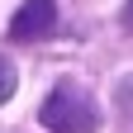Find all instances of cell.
Returning a JSON list of instances; mask_svg holds the SVG:
<instances>
[{"label":"cell","instance_id":"cell-1","mask_svg":"<svg viewBox=\"0 0 133 133\" xmlns=\"http://www.w3.org/2000/svg\"><path fill=\"white\" fill-rule=\"evenodd\" d=\"M38 124L48 133H95L100 128V105L86 90H76V86H57L52 95L43 100Z\"/></svg>","mask_w":133,"mask_h":133},{"label":"cell","instance_id":"cell-2","mask_svg":"<svg viewBox=\"0 0 133 133\" xmlns=\"http://www.w3.org/2000/svg\"><path fill=\"white\" fill-rule=\"evenodd\" d=\"M57 29V0H24L10 19V38L14 43H38Z\"/></svg>","mask_w":133,"mask_h":133},{"label":"cell","instance_id":"cell-3","mask_svg":"<svg viewBox=\"0 0 133 133\" xmlns=\"http://www.w3.org/2000/svg\"><path fill=\"white\" fill-rule=\"evenodd\" d=\"M14 86H19V76H14V62H10V57H0V105L14 95Z\"/></svg>","mask_w":133,"mask_h":133},{"label":"cell","instance_id":"cell-4","mask_svg":"<svg viewBox=\"0 0 133 133\" xmlns=\"http://www.w3.org/2000/svg\"><path fill=\"white\" fill-rule=\"evenodd\" d=\"M119 109H124V114H133V76L119 86Z\"/></svg>","mask_w":133,"mask_h":133},{"label":"cell","instance_id":"cell-5","mask_svg":"<svg viewBox=\"0 0 133 133\" xmlns=\"http://www.w3.org/2000/svg\"><path fill=\"white\" fill-rule=\"evenodd\" d=\"M119 24H124V29L133 33V0H128V5H124V14H119Z\"/></svg>","mask_w":133,"mask_h":133}]
</instances>
